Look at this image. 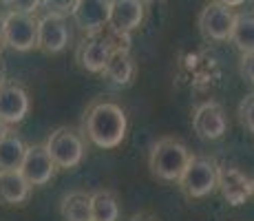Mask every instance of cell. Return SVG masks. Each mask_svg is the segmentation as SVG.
Here are the masks:
<instances>
[{
	"mask_svg": "<svg viewBox=\"0 0 254 221\" xmlns=\"http://www.w3.org/2000/svg\"><path fill=\"white\" fill-rule=\"evenodd\" d=\"M230 42L237 47V51L241 53V56L254 51V11L234 13Z\"/></svg>",
	"mask_w": 254,
	"mask_h": 221,
	"instance_id": "cell-18",
	"label": "cell"
},
{
	"mask_svg": "<svg viewBox=\"0 0 254 221\" xmlns=\"http://www.w3.org/2000/svg\"><path fill=\"white\" fill-rule=\"evenodd\" d=\"M135 71H137V67H135V60L130 58L128 49H117L109 58L102 75H106L117 86H128L135 77Z\"/></svg>",
	"mask_w": 254,
	"mask_h": 221,
	"instance_id": "cell-16",
	"label": "cell"
},
{
	"mask_svg": "<svg viewBox=\"0 0 254 221\" xmlns=\"http://www.w3.org/2000/svg\"><path fill=\"white\" fill-rule=\"evenodd\" d=\"M199 31L206 40L212 42H226L230 40V33H232V24H234V11L230 7L221 2H210L201 9L199 13Z\"/></svg>",
	"mask_w": 254,
	"mask_h": 221,
	"instance_id": "cell-8",
	"label": "cell"
},
{
	"mask_svg": "<svg viewBox=\"0 0 254 221\" xmlns=\"http://www.w3.org/2000/svg\"><path fill=\"white\" fill-rule=\"evenodd\" d=\"M239 120L250 133H254V93L248 97H243L239 104Z\"/></svg>",
	"mask_w": 254,
	"mask_h": 221,
	"instance_id": "cell-21",
	"label": "cell"
},
{
	"mask_svg": "<svg viewBox=\"0 0 254 221\" xmlns=\"http://www.w3.org/2000/svg\"><path fill=\"white\" fill-rule=\"evenodd\" d=\"M0 82H4V67H2V60H0Z\"/></svg>",
	"mask_w": 254,
	"mask_h": 221,
	"instance_id": "cell-28",
	"label": "cell"
},
{
	"mask_svg": "<svg viewBox=\"0 0 254 221\" xmlns=\"http://www.w3.org/2000/svg\"><path fill=\"white\" fill-rule=\"evenodd\" d=\"M130 221H157V219H155L153 215H146V213H141V215H135V217L130 219Z\"/></svg>",
	"mask_w": 254,
	"mask_h": 221,
	"instance_id": "cell-26",
	"label": "cell"
},
{
	"mask_svg": "<svg viewBox=\"0 0 254 221\" xmlns=\"http://www.w3.org/2000/svg\"><path fill=\"white\" fill-rule=\"evenodd\" d=\"M31 111L27 88L16 82H0V120L7 126L20 124Z\"/></svg>",
	"mask_w": 254,
	"mask_h": 221,
	"instance_id": "cell-11",
	"label": "cell"
},
{
	"mask_svg": "<svg viewBox=\"0 0 254 221\" xmlns=\"http://www.w3.org/2000/svg\"><path fill=\"white\" fill-rule=\"evenodd\" d=\"M2 7H7L9 11H27L33 13L42 4V0H0Z\"/></svg>",
	"mask_w": 254,
	"mask_h": 221,
	"instance_id": "cell-22",
	"label": "cell"
},
{
	"mask_svg": "<svg viewBox=\"0 0 254 221\" xmlns=\"http://www.w3.org/2000/svg\"><path fill=\"white\" fill-rule=\"evenodd\" d=\"M146 18L144 0H111L109 27L117 33H130L141 27Z\"/></svg>",
	"mask_w": 254,
	"mask_h": 221,
	"instance_id": "cell-13",
	"label": "cell"
},
{
	"mask_svg": "<svg viewBox=\"0 0 254 221\" xmlns=\"http://www.w3.org/2000/svg\"><path fill=\"white\" fill-rule=\"evenodd\" d=\"M33 186L24 179L20 170H0V204L24 206L31 197Z\"/></svg>",
	"mask_w": 254,
	"mask_h": 221,
	"instance_id": "cell-15",
	"label": "cell"
},
{
	"mask_svg": "<svg viewBox=\"0 0 254 221\" xmlns=\"http://www.w3.org/2000/svg\"><path fill=\"white\" fill-rule=\"evenodd\" d=\"M4 47L13 51H31L38 47V18L27 11H7L2 16Z\"/></svg>",
	"mask_w": 254,
	"mask_h": 221,
	"instance_id": "cell-5",
	"label": "cell"
},
{
	"mask_svg": "<svg viewBox=\"0 0 254 221\" xmlns=\"http://www.w3.org/2000/svg\"><path fill=\"white\" fill-rule=\"evenodd\" d=\"M45 146L56 166L62 170L77 168L84 159V140L80 133H75L69 126H60L53 131Z\"/></svg>",
	"mask_w": 254,
	"mask_h": 221,
	"instance_id": "cell-6",
	"label": "cell"
},
{
	"mask_svg": "<svg viewBox=\"0 0 254 221\" xmlns=\"http://www.w3.org/2000/svg\"><path fill=\"white\" fill-rule=\"evenodd\" d=\"M18 170L24 175V179L31 186H45L56 177L58 166L49 155L47 146L36 144V146H27V153H24L22 164Z\"/></svg>",
	"mask_w": 254,
	"mask_h": 221,
	"instance_id": "cell-10",
	"label": "cell"
},
{
	"mask_svg": "<svg viewBox=\"0 0 254 221\" xmlns=\"http://www.w3.org/2000/svg\"><path fill=\"white\" fill-rule=\"evenodd\" d=\"M4 131H7V124H4V122H2V120H0V135H2V133H4Z\"/></svg>",
	"mask_w": 254,
	"mask_h": 221,
	"instance_id": "cell-29",
	"label": "cell"
},
{
	"mask_svg": "<svg viewBox=\"0 0 254 221\" xmlns=\"http://www.w3.org/2000/svg\"><path fill=\"white\" fill-rule=\"evenodd\" d=\"M122 40H128V33H117L113 29H111V33H104V29L95 33H86V38L77 47V62H80V67L89 73H102L109 58L113 56V51L128 49V47H120Z\"/></svg>",
	"mask_w": 254,
	"mask_h": 221,
	"instance_id": "cell-3",
	"label": "cell"
},
{
	"mask_svg": "<svg viewBox=\"0 0 254 221\" xmlns=\"http://www.w3.org/2000/svg\"><path fill=\"white\" fill-rule=\"evenodd\" d=\"M252 4H254V0H252Z\"/></svg>",
	"mask_w": 254,
	"mask_h": 221,
	"instance_id": "cell-30",
	"label": "cell"
},
{
	"mask_svg": "<svg viewBox=\"0 0 254 221\" xmlns=\"http://www.w3.org/2000/svg\"><path fill=\"white\" fill-rule=\"evenodd\" d=\"M179 188L186 197L203 199L217 190V164L203 155H190L188 164L177 179Z\"/></svg>",
	"mask_w": 254,
	"mask_h": 221,
	"instance_id": "cell-4",
	"label": "cell"
},
{
	"mask_svg": "<svg viewBox=\"0 0 254 221\" xmlns=\"http://www.w3.org/2000/svg\"><path fill=\"white\" fill-rule=\"evenodd\" d=\"M62 221H91V195L75 190L60 201Z\"/></svg>",
	"mask_w": 254,
	"mask_h": 221,
	"instance_id": "cell-20",
	"label": "cell"
},
{
	"mask_svg": "<svg viewBox=\"0 0 254 221\" xmlns=\"http://www.w3.org/2000/svg\"><path fill=\"white\" fill-rule=\"evenodd\" d=\"M4 47V40H2V18H0V49Z\"/></svg>",
	"mask_w": 254,
	"mask_h": 221,
	"instance_id": "cell-27",
	"label": "cell"
},
{
	"mask_svg": "<svg viewBox=\"0 0 254 221\" xmlns=\"http://www.w3.org/2000/svg\"><path fill=\"white\" fill-rule=\"evenodd\" d=\"M75 2H77V0H42V4H45L49 11L62 13V16L71 13V9L75 7Z\"/></svg>",
	"mask_w": 254,
	"mask_h": 221,
	"instance_id": "cell-23",
	"label": "cell"
},
{
	"mask_svg": "<svg viewBox=\"0 0 254 221\" xmlns=\"http://www.w3.org/2000/svg\"><path fill=\"white\" fill-rule=\"evenodd\" d=\"M241 75L246 77L250 84H254V51L241 56Z\"/></svg>",
	"mask_w": 254,
	"mask_h": 221,
	"instance_id": "cell-24",
	"label": "cell"
},
{
	"mask_svg": "<svg viewBox=\"0 0 254 221\" xmlns=\"http://www.w3.org/2000/svg\"><path fill=\"white\" fill-rule=\"evenodd\" d=\"M111 0H77L71 9V18L84 33H95L109 27Z\"/></svg>",
	"mask_w": 254,
	"mask_h": 221,
	"instance_id": "cell-14",
	"label": "cell"
},
{
	"mask_svg": "<svg viewBox=\"0 0 254 221\" xmlns=\"http://www.w3.org/2000/svg\"><path fill=\"white\" fill-rule=\"evenodd\" d=\"M71 42V29L69 22L62 13H53L49 11L47 16H42L38 20V49L56 56L62 53Z\"/></svg>",
	"mask_w": 254,
	"mask_h": 221,
	"instance_id": "cell-7",
	"label": "cell"
},
{
	"mask_svg": "<svg viewBox=\"0 0 254 221\" xmlns=\"http://www.w3.org/2000/svg\"><path fill=\"white\" fill-rule=\"evenodd\" d=\"M192 131L203 142L221 140L228 131V120H226V113H223L221 104H217V102H203L201 106H197V111L192 115Z\"/></svg>",
	"mask_w": 254,
	"mask_h": 221,
	"instance_id": "cell-12",
	"label": "cell"
},
{
	"mask_svg": "<svg viewBox=\"0 0 254 221\" xmlns=\"http://www.w3.org/2000/svg\"><path fill=\"white\" fill-rule=\"evenodd\" d=\"M217 2H221V4H226V7L234 9V7H241V4H246L248 0H217Z\"/></svg>",
	"mask_w": 254,
	"mask_h": 221,
	"instance_id": "cell-25",
	"label": "cell"
},
{
	"mask_svg": "<svg viewBox=\"0 0 254 221\" xmlns=\"http://www.w3.org/2000/svg\"><path fill=\"white\" fill-rule=\"evenodd\" d=\"M217 188L228 206H243L254 195V181L234 166L221 164L217 166Z\"/></svg>",
	"mask_w": 254,
	"mask_h": 221,
	"instance_id": "cell-9",
	"label": "cell"
},
{
	"mask_svg": "<svg viewBox=\"0 0 254 221\" xmlns=\"http://www.w3.org/2000/svg\"><path fill=\"white\" fill-rule=\"evenodd\" d=\"M84 131L93 146L97 148H117L126 140L128 131V120L120 104L109 100L93 102L84 115Z\"/></svg>",
	"mask_w": 254,
	"mask_h": 221,
	"instance_id": "cell-1",
	"label": "cell"
},
{
	"mask_svg": "<svg viewBox=\"0 0 254 221\" xmlns=\"http://www.w3.org/2000/svg\"><path fill=\"white\" fill-rule=\"evenodd\" d=\"M27 153V144L13 131H4L0 135V170L20 168L22 157Z\"/></svg>",
	"mask_w": 254,
	"mask_h": 221,
	"instance_id": "cell-17",
	"label": "cell"
},
{
	"mask_svg": "<svg viewBox=\"0 0 254 221\" xmlns=\"http://www.w3.org/2000/svg\"><path fill=\"white\" fill-rule=\"evenodd\" d=\"M91 221H120V201L113 190H95L91 195Z\"/></svg>",
	"mask_w": 254,
	"mask_h": 221,
	"instance_id": "cell-19",
	"label": "cell"
},
{
	"mask_svg": "<svg viewBox=\"0 0 254 221\" xmlns=\"http://www.w3.org/2000/svg\"><path fill=\"white\" fill-rule=\"evenodd\" d=\"M190 159V150L177 137H162L153 144L148 157L150 173L162 181H177Z\"/></svg>",
	"mask_w": 254,
	"mask_h": 221,
	"instance_id": "cell-2",
	"label": "cell"
}]
</instances>
